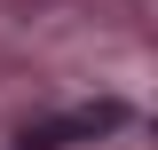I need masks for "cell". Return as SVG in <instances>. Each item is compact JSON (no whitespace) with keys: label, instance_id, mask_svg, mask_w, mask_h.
Segmentation results:
<instances>
[{"label":"cell","instance_id":"obj_1","mask_svg":"<svg viewBox=\"0 0 158 150\" xmlns=\"http://www.w3.org/2000/svg\"><path fill=\"white\" fill-rule=\"evenodd\" d=\"M127 127V103H71V111H48V119H24L16 150H71V142H103V134Z\"/></svg>","mask_w":158,"mask_h":150}]
</instances>
